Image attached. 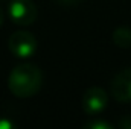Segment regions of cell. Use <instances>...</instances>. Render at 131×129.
Segmentation results:
<instances>
[{
  "label": "cell",
  "mask_w": 131,
  "mask_h": 129,
  "mask_svg": "<svg viewBox=\"0 0 131 129\" xmlns=\"http://www.w3.org/2000/svg\"><path fill=\"white\" fill-rule=\"evenodd\" d=\"M119 126L122 129H131V117H124L119 122Z\"/></svg>",
  "instance_id": "ba28073f"
},
{
  "label": "cell",
  "mask_w": 131,
  "mask_h": 129,
  "mask_svg": "<svg viewBox=\"0 0 131 129\" xmlns=\"http://www.w3.org/2000/svg\"><path fill=\"white\" fill-rule=\"evenodd\" d=\"M9 17L17 26H31L37 20V6L32 0H11L9 3Z\"/></svg>",
  "instance_id": "3957f363"
},
{
  "label": "cell",
  "mask_w": 131,
  "mask_h": 129,
  "mask_svg": "<svg viewBox=\"0 0 131 129\" xmlns=\"http://www.w3.org/2000/svg\"><path fill=\"white\" fill-rule=\"evenodd\" d=\"M113 41H114V44L117 47H122V49L131 47V28L121 26V28L114 29V32H113Z\"/></svg>",
  "instance_id": "8992f818"
},
{
  "label": "cell",
  "mask_w": 131,
  "mask_h": 129,
  "mask_svg": "<svg viewBox=\"0 0 131 129\" xmlns=\"http://www.w3.org/2000/svg\"><path fill=\"white\" fill-rule=\"evenodd\" d=\"M43 84L41 70L35 64H20L9 73L8 88L15 97L28 99L35 96Z\"/></svg>",
  "instance_id": "6da1fadb"
},
{
  "label": "cell",
  "mask_w": 131,
  "mask_h": 129,
  "mask_svg": "<svg viewBox=\"0 0 131 129\" xmlns=\"http://www.w3.org/2000/svg\"><path fill=\"white\" fill-rule=\"evenodd\" d=\"M2 23H3V14H2V9H0V26H2Z\"/></svg>",
  "instance_id": "8fae6325"
},
{
  "label": "cell",
  "mask_w": 131,
  "mask_h": 129,
  "mask_svg": "<svg viewBox=\"0 0 131 129\" xmlns=\"http://www.w3.org/2000/svg\"><path fill=\"white\" fill-rule=\"evenodd\" d=\"M110 90L117 102H131V68L119 71L113 78Z\"/></svg>",
  "instance_id": "5b68a950"
},
{
  "label": "cell",
  "mask_w": 131,
  "mask_h": 129,
  "mask_svg": "<svg viewBox=\"0 0 131 129\" xmlns=\"http://www.w3.org/2000/svg\"><path fill=\"white\" fill-rule=\"evenodd\" d=\"M84 128H85V129H111L113 126H111L108 122H105V120L95 119V120L87 122V123L84 125Z\"/></svg>",
  "instance_id": "52a82bcc"
},
{
  "label": "cell",
  "mask_w": 131,
  "mask_h": 129,
  "mask_svg": "<svg viewBox=\"0 0 131 129\" xmlns=\"http://www.w3.org/2000/svg\"><path fill=\"white\" fill-rule=\"evenodd\" d=\"M8 47L15 58H31L37 52V38L31 32L17 31L9 36Z\"/></svg>",
  "instance_id": "7a4b0ae2"
},
{
  "label": "cell",
  "mask_w": 131,
  "mask_h": 129,
  "mask_svg": "<svg viewBox=\"0 0 131 129\" xmlns=\"http://www.w3.org/2000/svg\"><path fill=\"white\" fill-rule=\"evenodd\" d=\"M107 103H108V96H107L105 90H102L99 87L89 88L82 96V109L90 117L101 114L105 109Z\"/></svg>",
  "instance_id": "277c9868"
},
{
  "label": "cell",
  "mask_w": 131,
  "mask_h": 129,
  "mask_svg": "<svg viewBox=\"0 0 131 129\" xmlns=\"http://www.w3.org/2000/svg\"><path fill=\"white\" fill-rule=\"evenodd\" d=\"M58 3H61V5H64V6H73V5H76L79 0H57Z\"/></svg>",
  "instance_id": "30bf717a"
},
{
  "label": "cell",
  "mask_w": 131,
  "mask_h": 129,
  "mask_svg": "<svg viewBox=\"0 0 131 129\" xmlns=\"http://www.w3.org/2000/svg\"><path fill=\"white\" fill-rule=\"evenodd\" d=\"M11 128H14L12 122L5 120V119H2V120H0V129H11Z\"/></svg>",
  "instance_id": "9c48e42d"
}]
</instances>
